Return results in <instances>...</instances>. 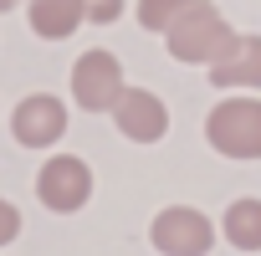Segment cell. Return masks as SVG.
<instances>
[{
    "instance_id": "cell-2",
    "label": "cell",
    "mask_w": 261,
    "mask_h": 256,
    "mask_svg": "<svg viewBox=\"0 0 261 256\" xmlns=\"http://www.w3.org/2000/svg\"><path fill=\"white\" fill-rule=\"evenodd\" d=\"M205 139L225 159H261V97H220L205 118Z\"/></svg>"
},
{
    "instance_id": "cell-6",
    "label": "cell",
    "mask_w": 261,
    "mask_h": 256,
    "mask_svg": "<svg viewBox=\"0 0 261 256\" xmlns=\"http://www.w3.org/2000/svg\"><path fill=\"white\" fill-rule=\"evenodd\" d=\"M11 134L21 149H51L62 134H67V103L51 97V92H31L16 103L11 113Z\"/></svg>"
},
{
    "instance_id": "cell-14",
    "label": "cell",
    "mask_w": 261,
    "mask_h": 256,
    "mask_svg": "<svg viewBox=\"0 0 261 256\" xmlns=\"http://www.w3.org/2000/svg\"><path fill=\"white\" fill-rule=\"evenodd\" d=\"M16 6H21V0H0V11H16Z\"/></svg>"
},
{
    "instance_id": "cell-9",
    "label": "cell",
    "mask_w": 261,
    "mask_h": 256,
    "mask_svg": "<svg viewBox=\"0 0 261 256\" xmlns=\"http://www.w3.org/2000/svg\"><path fill=\"white\" fill-rule=\"evenodd\" d=\"M26 21L41 41H67L87 16H82V0H26Z\"/></svg>"
},
{
    "instance_id": "cell-10",
    "label": "cell",
    "mask_w": 261,
    "mask_h": 256,
    "mask_svg": "<svg viewBox=\"0 0 261 256\" xmlns=\"http://www.w3.org/2000/svg\"><path fill=\"white\" fill-rule=\"evenodd\" d=\"M220 236H225L236 251H261V200H256V195L236 200V205L220 215Z\"/></svg>"
},
{
    "instance_id": "cell-7",
    "label": "cell",
    "mask_w": 261,
    "mask_h": 256,
    "mask_svg": "<svg viewBox=\"0 0 261 256\" xmlns=\"http://www.w3.org/2000/svg\"><path fill=\"white\" fill-rule=\"evenodd\" d=\"M113 123H118V134L134 139V144H159L169 134V108L149 87H123V97L113 108Z\"/></svg>"
},
{
    "instance_id": "cell-5",
    "label": "cell",
    "mask_w": 261,
    "mask_h": 256,
    "mask_svg": "<svg viewBox=\"0 0 261 256\" xmlns=\"http://www.w3.org/2000/svg\"><path fill=\"white\" fill-rule=\"evenodd\" d=\"M149 241L164 256H205L215 246V220L205 210H195V205H169V210L154 215Z\"/></svg>"
},
{
    "instance_id": "cell-3",
    "label": "cell",
    "mask_w": 261,
    "mask_h": 256,
    "mask_svg": "<svg viewBox=\"0 0 261 256\" xmlns=\"http://www.w3.org/2000/svg\"><path fill=\"white\" fill-rule=\"evenodd\" d=\"M123 62L113 57V52H82L77 57V67H72V103L82 108V113H113L118 108V97H123Z\"/></svg>"
},
{
    "instance_id": "cell-1",
    "label": "cell",
    "mask_w": 261,
    "mask_h": 256,
    "mask_svg": "<svg viewBox=\"0 0 261 256\" xmlns=\"http://www.w3.org/2000/svg\"><path fill=\"white\" fill-rule=\"evenodd\" d=\"M164 46L174 62H190V67H215L230 46H236V31L225 26V16L210 6V0H195V6L164 31Z\"/></svg>"
},
{
    "instance_id": "cell-8",
    "label": "cell",
    "mask_w": 261,
    "mask_h": 256,
    "mask_svg": "<svg viewBox=\"0 0 261 256\" xmlns=\"http://www.w3.org/2000/svg\"><path fill=\"white\" fill-rule=\"evenodd\" d=\"M215 87H261V36H236V46L210 67Z\"/></svg>"
},
{
    "instance_id": "cell-13",
    "label": "cell",
    "mask_w": 261,
    "mask_h": 256,
    "mask_svg": "<svg viewBox=\"0 0 261 256\" xmlns=\"http://www.w3.org/2000/svg\"><path fill=\"white\" fill-rule=\"evenodd\" d=\"M16 236H21V210L11 200H0V246H11Z\"/></svg>"
},
{
    "instance_id": "cell-4",
    "label": "cell",
    "mask_w": 261,
    "mask_h": 256,
    "mask_svg": "<svg viewBox=\"0 0 261 256\" xmlns=\"http://www.w3.org/2000/svg\"><path fill=\"white\" fill-rule=\"evenodd\" d=\"M36 200H41L51 215L82 210V205L92 200V169H87V159H77V154H51V159L41 164V174H36Z\"/></svg>"
},
{
    "instance_id": "cell-11",
    "label": "cell",
    "mask_w": 261,
    "mask_h": 256,
    "mask_svg": "<svg viewBox=\"0 0 261 256\" xmlns=\"http://www.w3.org/2000/svg\"><path fill=\"white\" fill-rule=\"evenodd\" d=\"M190 6H195V0H139V26L164 36V31H169V26H174Z\"/></svg>"
},
{
    "instance_id": "cell-12",
    "label": "cell",
    "mask_w": 261,
    "mask_h": 256,
    "mask_svg": "<svg viewBox=\"0 0 261 256\" xmlns=\"http://www.w3.org/2000/svg\"><path fill=\"white\" fill-rule=\"evenodd\" d=\"M123 11H128V0H82V16L92 26H113Z\"/></svg>"
}]
</instances>
